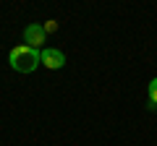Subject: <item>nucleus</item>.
Instances as JSON below:
<instances>
[{"mask_svg": "<svg viewBox=\"0 0 157 146\" xmlns=\"http://www.w3.org/2000/svg\"><path fill=\"white\" fill-rule=\"evenodd\" d=\"M42 29H45V31H47V34H55V31H58V29H60V24H58V21H55V18H50V21H45V24H42Z\"/></svg>", "mask_w": 157, "mask_h": 146, "instance_id": "5", "label": "nucleus"}, {"mask_svg": "<svg viewBox=\"0 0 157 146\" xmlns=\"http://www.w3.org/2000/svg\"><path fill=\"white\" fill-rule=\"evenodd\" d=\"M42 65L50 68V71H60L63 65H66V55H63L60 50H42Z\"/></svg>", "mask_w": 157, "mask_h": 146, "instance_id": "3", "label": "nucleus"}, {"mask_svg": "<svg viewBox=\"0 0 157 146\" xmlns=\"http://www.w3.org/2000/svg\"><path fill=\"white\" fill-rule=\"evenodd\" d=\"M45 42H47V31L42 29V24H29V26L24 29V45L39 50Z\"/></svg>", "mask_w": 157, "mask_h": 146, "instance_id": "2", "label": "nucleus"}, {"mask_svg": "<svg viewBox=\"0 0 157 146\" xmlns=\"http://www.w3.org/2000/svg\"><path fill=\"white\" fill-rule=\"evenodd\" d=\"M8 63H11V68L18 71V73H32L34 68L42 63V52L34 50V47H29V45H18V47H13V50L8 52Z\"/></svg>", "mask_w": 157, "mask_h": 146, "instance_id": "1", "label": "nucleus"}, {"mask_svg": "<svg viewBox=\"0 0 157 146\" xmlns=\"http://www.w3.org/2000/svg\"><path fill=\"white\" fill-rule=\"evenodd\" d=\"M147 91H149V110H152V107L157 110V78L149 81V89H147Z\"/></svg>", "mask_w": 157, "mask_h": 146, "instance_id": "4", "label": "nucleus"}]
</instances>
